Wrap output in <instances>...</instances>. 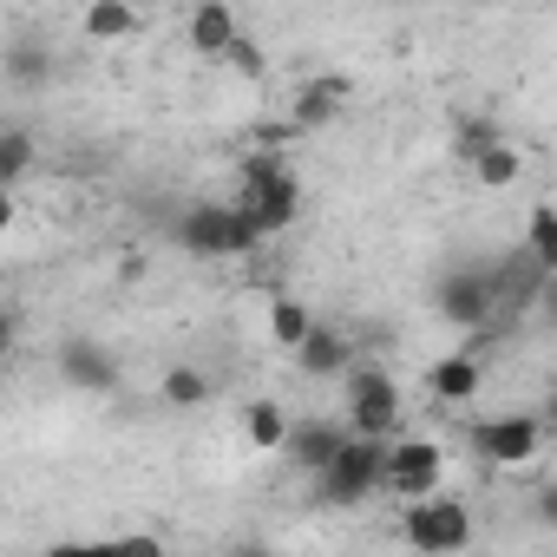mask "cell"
Returning <instances> with one entry per match:
<instances>
[{"mask_svg":"<svg viewBox=\"0 0 557 557\" xmlns=\"http://www.w3.org/2000/svg\"><path fill=\"white\" fill-rule=\"evenodd\" d=\"M342 394H348V420H342L348 440H381L387 446V440L407 433V400H400V381L387 368H374V361L368 368H348V387Z\"/></svg>","mask_w":557,"mask_h":557,"instance_id":"cell-1","label":"cell"},{"mask_svg":"<svg viewBox=\"0 0 557 557\" xmlns=\"http://www.w3.org/2000/svg\"><path fill=\"white\" fill-rule=\"evenodd\" d=\"M400 537L420 550V557H459L472 544V505L453 498V492H433V498H413L400 511Z\"/></svg>","mask_w":557,"mask_h":557,"instance_id":"cell-2","label":"cell"},{"mask_svg":"<svg viewBox=\"0 0 557 557\" xmlns=\"http://www.w3.org/2000/svg\"><path fill=\"white\" fill-rule=\"evenodd\" d=\"M446 485V446L426 440V433H400L387 440V459H381V492H400L407 505L413 498H433Z\"/></svg>","mask_w":557,"mask_h":557,"instance_id":"cell-3","label":"cell"},{"mask_svg":"<svg viewBox=\"0 0 557 557\" xmlns=\"http://www.w3.org/2000/svg\"><path fill=\"white\" fill-rule=\"evenodd\" d=\"M177 243L190 256H249L262 236H256V223L236 203H190L184 223H177Z\"/></svg>","mask_w":557,"mask_h":557,"instance_id":"cell-4","label":"cell"},{"mask_svg":"<svg viewBox=\"0 0 557 557\" xmlns=\"http://www.w3.org/2000/svg\"><path fill=\"white\" fill-rule=\"evenodd\" d=\"M472 453H479L485 466H505V472H518V466H531V459L544 453V420H537V413H498V420H472Z\"/></svg>","mask_w":557,"mask_h":557,"instance_id":"cell-5","label":"cell"},{"mask_svg":"<svg viewBox=\"0 0 557 557\" xmlns=\"http://www.w3.org/2000/svg\"><path fill=\"white\" fill-rule=\"evenodd\" d=\"M381 459H387L381 440H348V446L335 453V466L315 479L322 498H329V505H361V498H374V492H381Z\"/></svg>","mask_w":557,"mask_h":557,"instance_id":"cell-6","label":"cell"},{"mask_svg":"<svg viewBox=\"0 0 557 557\" xmlns=\"http://www.w3.org/2000/svg\"><path fill=\"white\" fill-rule=\"evenodd\" d=\"M236 210L256 223V236H283V230H296V216H302V177L283 171V177L256 184V190H236Z\"/></svg>","mask_w":557,"mask_h":557,"instance_id":"cell-7","label":"cell"},{"mask_svg":"<svg viewBox=\"0 0 557 557\" xmlns=\"http://www.w3.org/2000/svg\"><path fill=\"white\" fill-rule=\"evenodd\" d=\"M60 381H66V387H79V394H119L125 368H119V355H112L106 342L73 335V342H60Z\"/></svg>","mask_w":557,"mask_h":557,"instance_id":"cell-8","label":"cell"},{"mask_svg":"<svg viewBox=\"0 0 557 557\" xmlns=\"http://www.w3.org/2000/svg\"><path fill=\"white\" fill-rule=\"evenodd\" d=\"M440 315L453 322V329H485L498 309H492V289H485V269H453V275H440Z\"/></svg>","mask_w":557,"mask_h":557,"instance_id":"cell-9","label":"cell"},{"mask_svg":"<svg viewBox=\"0 0 557 557\" xmlns=\"http://www.w3.org/2000/svg\"><path fill=\"white\" fill-rule=\"evenodd\" d=\"M348 446V426L342 420H296L289 426V440H283V453H289V466L296 472H309V479H322L329 466H335V453Z\"/></svg>","mask_w":557,"mask_h":557,"instance_id":"cell-10","label":"cell"},{"mask_svg":"<svg viewBox=\"0 0 557 557\" xmlns=\"http://www.w3.org/2000/svg\"><path fill=\"white\" fill-rule=\"evenodd\" d=\"M342 106H348V79H335V73L302 79L296 99H289V132H322V125L342 119Z\"/></svg>","mask_w":557,"mask_h":557,"instance_id":"cell-11","label":"cell"},{"mask_svg":"<svg viewBox=\"0 0 557 557\" xmlns=\"http://www.w3.org/2000/svg\"><path fill=\"white\" fill-rule=\"evenodd\" d=\"M296 368H302L309 381H335V374H348V368H355V342H348L342 329L315 322V329L302 335V348H296Z\"/></svg>","mask_w":557,"mask_h":557,"instance_id":"cell-12","label":"cell"},{"mask_svg":"<svg viewBox=\"0 0 557 557\" xmlns=\"http://www.w3.org/2000/svg\"><path fill=\"white\" fill-rule=\"evenodd\" d=\"M426 387H433V400H446V407H472L479 387H485V368H479V355H440V361L426 368Z\"/></svg>","mask_w":557,"mask_h":557,"instance_id":"cell-13","label":"cell"},{"mask_svg":"<svg viewBox=\"0 0 557 557\" xmlns=\"http://www.w3.org/2000/svg\"><path fill=\"white\" fill-rule=\"evenodd\" d=\"M236 34H243V21L223 8V0H203V8H190V21H184V40H190V53H203V60H223Z\"/></svg>","mask_w":557,"mask_h":557,"instance_id":"cell-14","label":"cell"},{"mask_svg":"<svg viewBox=\"0 0 557 557\" xmlns=\"http://www.w3.org/2000/svg\"><path fill=\"white\" fill-rule=\"evenodd\" d=\"M79 34H86L92 47H119V40H138V34H145V14L125 8V0H92L86 21H79Z\"/></svg>","mask_w":557,"mask_h":557,"instance_id":"cell-15","label":"cell"},{"mask_svg":"<svg viewBox=\"0 0 557 557\" xmlns=\"http://www.w3.org/2000/svg\"><path fill=\"white\" fill-rule=\"evenodd\" d=\"M289 407L283 400H249L243 407V440L256 446V453H283V440H289Z\"/></svg>","mask_w":557,"mask_h":557,"instance_id":"cell-16","label":"cell"},{"mask_svg":"<svg viewBox=\"0 0 557 557\" xmlns=\"http://www.w3.org/2000/svg\"><path fill=\"white\" fill-rule=\"evenodd\" d=\"M524 262L537 275L557 269V210L550 203H531V216H524Z\"/></svg>","mask_w":557,"mask_h":557,"instance_id":"cell-17","label":"cell"},{"mask_svg":"<svg viewBox=\"0 0 557 557\" xmlns=\"http://www.w3.org/2000/svg\"><path fill=\"white\" fill-rule=\"evenodd\" d=\"M309 329H315L309 302H296V296H275V302H269V342H275V348H289V355H296Z\"/></svg>","mask_w":557,"mask_h":557,"instance_id":"cell-18","label":"cell"},{"mask_svg":"<svg viewBox=\"0 0 557 557\" xmlns=\"http://www.w3.org/2000/svg\"><path fill=\"white\" fill-rule=\"evenodd\" d=\"M158 394H164V407H203V400L216 394V381H210L203 368H190V361H177V368H164V381H158Z\"/></svg>","mask_w":557,"mask_h":557,"instance_id":"cell-19","label":"cell"},{"mask_svg":"<svg viewBox=\"0 0 557 557\" xmlns=\"http://www.w3.org/2000/svg\"><path fill=\"white\" fill-rule=\"evenodd\" d=\"M472 177H479L485 190H505V184H518V177H524V158H518V145H505V138H498L492 151H479V158H472Z\"/></svg>","mask_w":557,"mask_h":557,"instance_id":"cell-20","label":"cell"},{"mask_svg":"<svg viewBox=\"0 0 557 557\" xmlns=\"http://www.w3.org/2000/svg\"><path fill=\"white\" fill-rule=\"evenodd\" d=\"M283 171H296V164H289V151H275V145H249V151H243V164H236V190H256V184L283 177Z\"/></svg>","mask_w":557,"mask_h":557,"instance_id":"cell-21","label":"cell"},{"mask_svg":"<svg viewBox=\"0 0 557 557\" xmlns=\"http://www.w3.org/2000/svg\"><path fill=\"white\" fill-rule=\"evenodd\" d=\"M34 171V138L27 132H0V190H14Z\"/></svg>","mask_w":557,"mask_h":557,"instance_id":"cell-22","label":"cell"},{"mask_svg":"<svg viewBox=\"0 0 557 557\" xmlns=\"http://www.w3.org/2000/svg\"><path fill=\"white\" fill-rule=\"evenodd\" d=\"M47 73H53V53H47V40H34V47L21 40V47L8 53V79H14V86H34V79H47Z\"/></svg>","mask_w":557,"mask_h":557,"instance_id":"cell-23","label":"cell"},{"mask_svg":"<svg viewBox=\"0 0 557 557\" xmlns=\"http://www.w3.org/2000/svg\"><path fill=\"white\" fill-rule=\"evenodd\" d=\"M223 66H236L243 79H262V73H269V53H262L249 34H236V40H230V53H223Z\"/></svg>","mask_w":557,"mask_h":557,"instance_id":"cell-24","label":"cell"},{"mask_svg":"<svg viewBox=\"0 0 557 557\" xmlns=\"http://www.w3.org/2000/svg\"><path fill=\"white\" fill-rule=\"evenodd\" d=\"M492 145H498V125H492V119H472V125L459 132L453 158H466V164H472V158H479V151H492Z\"/></svg>","mask_w":557,"mask_h":557,"instance_id":"cell-25","label":"cell"},{"mask_svg":"<svg viewBox=\"0 0 557 557\" xmlns=\"http://www.w3.org/2000/svg\"><path fill=\"white\" fill-rule=\"evenodd\" d=\"M40 557H119V544L112 537H92V544L86 537H66V544H47Z\"/></svg>","mask_w":557,"mask_h":557,"instance_id":"cell-26","label":"cell"},{"mask_svg":"<svg viewBox=\"0 0 557 557\" xmlns=\"http://www.w3.org/2000/svg\"><path fill=\"white\" fill-rule=\"evenodd\" d=\"M112 544H119V557H171L158 531H125V537H112Z\"/></svg>","mask_w":557,"mask_h":557,"instance_id":"cell-27","label":"cell"},{"mask_svg":"<svg viewBox=\"0 0 557 557\" xmlns=\"http://www.w3.org/2000/svg\"><path fill=\"white\" fill-rule=\"evenodd\" d=\"M230 557H283V550L262 544V537H243V544H230Z\"/></svg>","mask_w":557,"mask_h":557,"instance_id":"cell-28","label":"cell"},{"mask_svg":"<svg viewBox=\"0 0 557 557\" xmlns=\"http://www.w3.org/2000/svg\"><path fill=\"white\" fill-rule=\"evenodd\" d=\"M14 335H21V329H14V315H8V309H0V361H8V355H14Z\"/></svg>","mask_w":557,"mask_h":557,"instance_id":"cell-29","label":"cell"},{"mask_svg":"<svg viewBox=\"0 0 557 557\" xmlns=\"http://www.w3.org/2000/svg\"><path fill=\"white\" fill-rule=\"evenodd\" d=\"M14 216H21V203H14V190H0V236L14 230Z\"/></svg>","mask_w":557,"mask_h":557,"instance_id":"cell-30","label":"cell"}]
</instances>
